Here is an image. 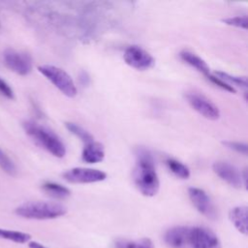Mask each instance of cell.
<instances>
[{"label":"cell","instance_id":"6da1fadb","mask_svg":"<svg viewBox=\"0 0 248 248\" xmlns=\"http://www.w3.org/2000/svg\"><path fill=\"white\" fill-rule=\"evenodd\" d=\"M133 178L136 187L143 196L153 197L158 193L160 181L155 169L154 159L151 153L144 148L137 149Z\"/></svg>","mask_w":248,"mask_h":248},{"label":"cell","instance_id":"7a4b0ae2","mask_svg":"<svg viewBox=\"0 0 248 248\" xmlns=\"http://www.w3.org/2000/svg\"><path fill=\"white\" fill-rule=\"evenodd\" d=\"M23 129L39 146L54 157L62 158L65 156L66 146L52 130L32 120L24 121Z\"/></svg>","mask_w":248,"mask_h":248},{"label":"cell","instance_id":"3957f363","mask_svg":"<svg viewBox=\"0 0 248 248\" xmlns=\"http://www.w3.org/2000/svg\"><path fill=\"white\" fill-rule=\"evenodd\" d=\"M15 213L25 219L48 220L65 215L67 213V208L59 202L34 201L18 205L16 208Z\"/></svg>","mask_w":248,"mask_h":248},{"label":"cell","instance_id":"277c9868","mask_svg":"<svg viewBox=\"0 0 248 248\" xmlns=\"http://www.w3.org/2000/svg\"><path fill=\"white\" fill-rule=\"evenodd\" d=\"M38 71L65 96L74 98L78 94L73 78L63 69L53 65L44 64L38 67Z\"/></svg>","mask_w":248,"mask_h":248},{"label":"cell","instance_id":"5b68a950","mask_svg":"<svg viewBox=\"0 0 248 248\" xmlns=\"http://www.w3.org/2000/svg\"><path fill=\"white\" fill-rule=\"evenodd\" d=\"M3 58L5 65L16 75L27 76L32 71V58L26 52L7 48L3 52Z\"/></svg>","mask_w":248,"mask_h":248},{"label":"cell","instance_id":"8992f818","mask_svg":"<svg viewBox=\"0 0 248 248\" xmlns=\"http://www.w3.org/2000/svg\"><path fill=\"white\" fill-rule=\"evenodd\" d=\"M190 248H222L217 234L204 227H190L189 234Z\"/></svg>","mask_w":248,"mask_h":248},{"label":"cell","instance_id":"52a82bcc","mask_svg":"<svg viewBox=\"0 0 248 248\" xmlns=\"http://www.w3.org/2000/svg\"><path fill=\"white\" fill-rule=\"evenodd\" d=\"M188 104L198 113L209 120H217L220 117L218 107L204 95L198 92H188L185 95Z\"/></svg>","mask_w":248,"mask_h":248},{"label":"cell","instance_id":"ba28073f","mask_svg":"<svg viewBox=\"0 0 248 248\" xmlns=\"http://www.w3.org/2000/svg\"><path fill=\"white\" fill-rule=\"evenodd\" d=\"M62 177L70 183H95L107 178V173L103 170L90 168H73L63 172Z\"/></svg>","mask_w":248,"mask_h":248},{"label":"cell","instance_id":"9c48e42d","mask_svg":"<svg viewBox=\"0 0 248 248\" xmlns=\"http://www.w3.org/2000/svg\"><path fill=\"white\" fill-rule=\"evenodd\" d=\"M123 59L127 65L137 70H147L153 67L155 60L153 56L139 46H130L124 50Z\"/></svg>","mask_w":248,"mask_h":248},{"label":"cell","instance_id":"30bf717a","mask_svg":"<svg viewBox=\"0 0 248 248\" xmlns=\"http://www.w3.org/2000/svg\"><path fill=\"white\" fill-rule=\"evenodd\" d=\"M188 196L196 209L208 219H215L217 217L216 208L211 202L209 196L201 188H188Z\"/></svg>","mask_w":248,"mask_h":248},{"label":"cell","instance_id":"8fae6325","mask_svg":"<svg viewBox=\"0 0 248 248\" xmlns=\"http://www.w3.org/2000/svg\"><path fill=\"white\" fill-rule=\"evenodd\" d=\"M213 171L225 182L233 188H241L243 186L241 172L232 164L224 161H217L212 165Z\"/></svg>","mask_w":248,"mask_h":248},{"label":"cell","instance_id":"7c38bea8","mask_svg":"<svg viewBox=\"0 0 248 248\" xmlns=\"http://www.w3.org/2000/svg\"><path fill=\"white\" fill-rule=\"evenodd\" d=\"M190 227L175 226L169 229L164 234V241L170 248H190Z\"/></svg>","mask_w":248,"mask_h":248},{"label":"cell","instance_id":"4fadbf2b","mask_svg":"<svg viewBox=\"0 0 248 248\" xmlns=\"http://www.w3.org/2000/svg\"><path fill=\"white\" fill-rule=\"evenodd\" d=\"M105 158V150L103 144L97 141H91L84 145L81 152V159L88 164H96L102 162Z\"/></svg>","mask_w":248,"mask_h":248},{"label":"cell","instance_id":"5bb4252c","mask_svg":"<svg viewBox=\"0 0 248 248\" xmlns=\"http://www.w3.org/2000/svg\"><path fill=\"white\" fill-rule=\"evenodd\" d=\"M247 213L246 205H238L232 208L229 212V218L234 228L242 234H247Z\"/></svg>","mask_w":248,"mask_h":248},{"label":"cell","instance_id":"9a60e30c","mask_svg":"<svg viewBox=\"0 0 248 248\" xmlns=\"http://www.w3.org/2000/svg\"><path fill=\"white\" fill-rule=\"evenodd\" d=\"M179 56L182 61H184L186 64L190 65L192 68L196 69L198 72L202 73L205 77H207L210 74V69L206 62L197 54L184 49L180 51Z\"/></svg>","mask_w":248,"mask_h":248},{"label":"cell","instance_id":"2e32d148","mask_svg":"<svg viewBox=\"0 0 248 248\" xmlns=\"http://www.w3.org/2000/svg\"><path fill=\"white\" fill-rule=\"evenodd\" d=\"M42 190L47 196L54 199H59V200L66 199L71 195V191L67 187L52 181L44 182L42 184Z\"/></svg>","mask_w":248,"mask_h":248},{"label":"cell","instance_id":"e0dca14e","mask_svg":"<svg viewBox=\"0 0 248 248\" xmlns=\"http://www.w3.org/2000/svg\"><path fill=\"white\" fill-rule=\"evenodd\" d=\"M114 248H154L150 238L143 237L140 239L118 238L114 241Z\"/></svg>","mask_w":248,"mask_h":248},{"label":"cell","instance_id":"ac0fdd59","mask_svg":"<svg viewBox=\"0 0 248 248\" xmlns=\"http://www.w3.org/2000/svg\"><path fill=\"white\" fill-rule=\"evenodd\" d=\"M166 165L168 169L178 178L181 179H187L190 176V170L189 168L181 163L180 161L174 159V158H167L166 159Z\"/></svg>","mask_w":248,"mask_h":248},{"label":"cell","instance_id":"d6986e66","mask_svg":"<svg viewBox=\"0 0 248 248\" xmlns=\"http://www.w3.org/2000/svg\"><path fill=\"white\" fill-rule=\"evenodd\" d=\"M0 238L7 239L10 241H14L16 243H26L31 239V235L29 233L19 232V231H12V230H5L0 228Z\"/></svg>","mask_w":248,"mask_h":248},{"label":"cell","instance_id":"ffe728a7","mask_svg":"<svg viewBox=\"0 0 248 248\" xmlns=\"http://www.w3.org/2000/svg\"><path fill=\"white\" fill-rule=\"evenodd\" d=\"M65 127L66 129L73 134L74 136H76L77 138H78L81 141H83L85 144L88 142L93 141V136L86 131L85 129H83L81 126L74 123V122H66L65 123Z\"/></svg>","mask_w":248,"mask_h":248},{"label":"cell","instance_id":"44dd1931","mask_svg":"<svg viewBox=\"0 0 248 248\" xmlns=\"http://www.w3.org/2000/svg\"><path fill=\"white\" fill-rule=\"evenodd\" d=\"M214 76H216L217 78H221L222 80H224L225 82L229 83L230 85H236L239 86L241 88L246 89L247 88V78L246 77H238V76H233L231 74H228L226 72H222V71H217L213 74Z\"/></svg>","mask_w":248,"mask_h":248},{"label":"cell","instance_id":"7402d4cb","mask_svg":"<svg viewBox=\"0 0 248 248\" xmlns=\"http://www.w3.org/2000/svg\"><path fill=\"white\" fill-rule=\"evenodd\" d=\"M0 168L3 171L8 173L9 175H16L17 172L16 167L13 160L7 155V153L1 149L0 147Z\"/></svg>","mask_w":248,"mask_h":248},{"label":"cell","instance_id":"603a6c76","mask_svg":"<svg viewBox=\"0 0 248 248\" xmlns=\"http://www.w3.org/2000/svg\"><path fill=\"white\" fill-rule=\"evenodd\" d=\"M223 22L230 25V26H234L237 28H241L246 30L248 21H247V16H231L223 19Z\"/></svg>","mask_w":248,"mask_h":248},{"label":"cell","instance_id":"cb8c5ba5","mask_svg":"<svg viewBox=\"0 0 248 248\" xmlns=\"http://www.w3.org/2000/svg\"><path fill=\"white\" fill-rule=\"evenodd\" d=\"M227 148L233 150L237 153L243 154V155H247V144L244 142H240V141H232V140H226L222 142Z\"/></svg>","mask_w":248,"mask_h":248},{"label":"cell","instance_id":"d4e9b609","mask_svg":"<svg viewBox=\"0 0 248 248\" xmlns=\"http://www.w3.org/2000/svg\"><path fill=\"white\" fill-rule=\"evenodd\" d=\"M206 78H207V79H208V80H210V81H211L213 84H215L216 86L220 87L221 89H223V90H226V91H228V92H231V93H235V89L233 88V86H232V85H230L229 83L225 82L224 80H222L221 78H217L216 76L209 74V75H208Z\"/></svg>","mask_w":248,"mask_h":248},{"label":"cell","instance_id":"484cf974","mask_svg":"<svg viewBox=\"0 0 248 248\" xmlns=\"http://www.w3.org/2000/svg\"><path fill=\"white\" fill-rule=\"evenodd\" d=\"M0 95L3 97L9 99V100H14L15 99V92L11 85L0 77Z\"/></svg>","mask_w":248,"mask_h":248},{"label":"cell","instance_id":"4316f807","mask_svg":"<svg viewBox=\"0 0 248 248\" xmlns=\"http://www.w3.org/2000/svg\"><path fill=\"white\" fill-rule=\"evenodd\" d=\"M28 246H29V248H47V247L44 246L43 244H41L39 242H36V241H30Z\"/></svg>","mask_w":248,"mask_h":248}]
</instances>
